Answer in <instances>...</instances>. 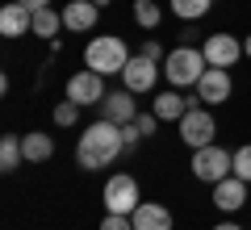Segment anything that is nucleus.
<instances>
[{
  "instance_id": "nucleus-24",
  "label": "nucleus",
  "mask_w": 251,
  "mask_h": 230,
  "mask_svg": "<svg viewBox=\"0 0 251 230\" xmlns=\"http://www.w3.org/2000/svg\"><path fill=\"white\" fill-rule=\"evenodd\" d=\"M100 230H134V222H130V213H105Z\"/></svg>"
},
{
  "instance_id": "nucleus-7",
  "label": "nucleus",
  "mask_w": 251,
  "mask_h": 230,
  "mask_svg": "<svg viewBox=\"0 0 251 230\" xmlns=\"http://www.w3.org/2000/svg\"><path fill=\"white\" fill-rule=\"evenodd\" d=\"M109 92H105V76L100 71H92V67H84V71H75L72 80H67V101H75V105H100Z\"/></svg>"
},
{
  "instance_id": "nucleus-8",
  "label": "nucleus",
  "mask_w": 251,
  "mask_h": 230,
  "mask_svg": "<svg viewBox=\"0 0 251 230\" xmlns=\"http://www.w3.org/2000/svg\"><path fill=\"white\" fill-rule=\"evenodd\" d=\"M230 92H234V84H230L226 67H205V76L197 80V101H205V105H226Z\"/></svg>"
},
{
  "instance_id": "nucleus-31",
  "label": "nucleus",
  "mask_w": 251,
  "mask_h": 230,
  "mask_svg": "<svg viewBox=\"0 0 251 230\" xmlns=\"http://www.w3.org/2000/svg\"><path fill=\"white\" fill-rule=\"evenodd\" d=\"M92 4H97V9H105V4H109V0H92Z\"/></svg>"
},
{
  "instance_id": "nucleus-20",
  "label": "nucleus",
  "mask_w": 251,
  "mask_h": 230,
  "mask_svg": "<svg viewBox=\"0 0 251 230\" xmlns=\"http://www.w3.org/2000/svg\"><path fill=\"white\" fill-rule=\"evenodd\" d=\"M209 4H214V0H172V13L184 17V21H197V17L209 13Z\"/></svg>"
},
{
  "instance_id": "nucleus-15",
  "label": "nucleus",
  "mask_w": 251,
  "mask_h": 230,
  "mask_svg": "<svg viewBox=\"0 0 251 230\" xmlns=\"http://www.w3.org/2000/svg\"><path fill=\"white\" fill-rule=\"evenodd\" d=\"M97 17H100V9L92 0H72V4L63 9V26L75 29V34H88V29L97 26Z\"/></svg>"
},
{
  "instance_id": "nucleus-9",
  "label": "nucleus",
  "mask_w": 251,
  "mask_h": 230,
  "mask_svg": "<svg viewBox=\"0 0 251 230\" xmlns=\"http://www.w3.org/2000/svg\"><path fill=\"white\" fill-rule=\"evenodd\" d=\"M201 51H205L209 67H234L239 54H243V42H239V38H230V34H209Z\"/></svg>"
},
{
  "instance_id": "nucleus-14",
  "label": "nucleus",
  "mask_w": 251,
  "mask_h": 230,
  "mask_svg": "<svg viewBox=\"0 0 251 230\" xmlns=\"http://www.w3.org/2000/svg\"><path fill=\"white\" fill-rule=\"evenodd\" d=\"M134 230H172V209L159 201H143L134 213H130Z\"/></svg>"
},
{
  "instance_id": "nucleus-10",
  "label": "nucleus",
  "mask_w": 251,
  "mask_h": 230,
  "mask_svg": "<svg viewBox=\"0 0 251 230\" xmlns=\"http://www.w3.org/2000/svg\"><path fill=\"white\" fill-rule=\"evenodd\" d=\"M122 80H126L130 92H151L155 80H159V67H155V59H147V54H134V59L126 63Z\"/></svg>"
},
{
  "instance_id": "nucleus-21",
  "label": "nucleus",
  "mask_w": 251,
  "mask_h": 230,
  "mask_svg": "<svg viewBox=\"0 0 251 230\" xmlns=\"http://www.w3.org/2000/svg\"><path fill=\"white\" fill-rule=\"evenodd\" d=\"M134 21L143 29H155L159 26V4H155V0H134Z\"/></svg>"
},
{
  "instance_id": "nucleus-23",
  "label": "nucleus",
  "mask_w": 251,
  "mask_h": 230,
  "mask_svg": "<svg viewBox=\"0 0 251 230\" xmlns=\"http://www.w3.org/2000/svg\"><path fill=\"white\" fill-rule=\"evenodd\" d=\"M75 117H80V105L75 101H59L54 105V122L59 126H75Z\"/></svg>"
},
{
  "instance_id": "nucleus-30",
  "label": "nucleus",
  "mask_w": 251,
  "mask_h": 230,
  "mask_svg": "<svg viewBox=\"0 0 251 230\" xmlns=\"http://www.w3.org/2000/svg\"><path fill=\"white\" fill-rule=\"evenodd\" d=\"M243 54H251V34H247V42H243Z\"/></svg>"
},
{
  "instance_id": "nucleus-19",
  "label": "nucleus",
  "mask_w": 251,
  "mask_h": 230,
  "mask_svg": "<svg viewBox=\"0 0 251 230\" xmlns=\"http://www.w3.org/2000/svg\"><path fill=\"white\" fill-rule=\"evenodd\" d=\"M59 21H63V13H54V9H38V13H34V34L46 38V42H54V34H59Z\"/></svg>"
},
{
  "instance_id": "nucleus-16",
  "label": "nucleus",
  "mask_w": 251,
  "mask_h": 230,
  "mask_svg": "<svg viewBox=\"0 0 251 230\" xmlns=\"http://www.w3.org/2000/svg\"><path fill=\"white\" fill-rule=\"evenodd\" d=\"M21 147H25V163H46L54 155V138H50V134H42V130L21 134Z\"/></svg>"
},
{
  "instance_id": "nucleus-26",
  "label": "nucleus",
  "mask_w": 251,
  "mask_h": 230,
  "mask_svg": "<svg viewBox=\"0 0 251 230\" xmlns=\"http://www.w3.org/2000/svg\"><path fill=\"white\" fill-rule=\"evenodd\" d=\"M122 134H126V147H134V142L143 138V134H138V126H134V122H130V126H122Z\"/></svg>"
},
{
  "instance_id": "nucleus-5",
  "label": "nucleus",
  "mask_w": 251,
  "mask_h": 230,
  "mask_svg": "<svg viewBox=\"0 0 251 230\" xmlns=\"http://www.w3.org/2000/svg\"><path fill=\"white\" fill-rule=\"evenodd\" d=\"M138 205H143V197H138V180L130 172H117V176L105 180V209L109 213H134Z\"/></svg>"
},
{
  "instance_id": "nucleus-4",
  "label": "nucleus",
  "mask_w": 251,
  "mask_h": 230,
  "mask_svg": "<svg viewBox=\"0 0 251 230\" xmlns=\"http://www.w3.org/2000/svg\"><path fill=\"white\" fill-rule=\"evenodd\" d=\"M193 176L205 180V184H218V180L234 176V151L218 147V142H209V147L193 151Z\"/></svg>"
},
{
  "instance_id": "nucleus-22",
  "label": "nucleus",
  "mask_w": 251,
  "mask_h": 230,
  "mask_svg": "<svg viewBox=\"0 0 251 230\" xmlns=\"http://www.w3.org/2000/svg\"><path fill=\"white\" fill-rule=\"evenodd\" d=\"M234 176H239V180H247V184H251V142H247V147H239V151H234Z\"/></svg>"
},
{
  "instance_id": "nucleus-29",
  "label": "nucleus",
  "mask_w": 251,
  "mask_h": 230,
  "mask_svg": "<svg viewBox=\"0 0 251 230\" xmlns=\"http://www.w3.org/2000/svg\"><path fill=\"white\" fill-rule=\"evenodd\" d=\"M214 230H243V226H234V222H218Z\"/></svg>"
},
{
  "instance_id": "nucleus-2",
  "label": "nucleus",
  "mask_w": 251,
  "mask_h": 230,
  "mask_svg": "<svg viewBox=\"0 0 251 230\" xmlns=\"http://www.w3.org/2000/svg\"><path fill=\"white\" fill-rule=\"evenodd\" d=\"M205 67H209V59L197 46H176V51L163 59V76H168L176 88H197V80L205 76Z\"/></svg>"
},
{
  "instance_id": "nucleus-12",
  "label": "nucleus",
  "mask_w": 251,
  "mask_h": 230,
  "mask_svg": "<svg viewBox=\"0 0 251 230\" xmlns=\"http://www.w3.org/2000/svg\"><path fill=\"white\" fill-rule=\"evenodd\" d=\"M100 113H105L109 122H117V126H130V122L138 117L134 92H130V88H122V92H109V97L100 101Z\"/></svg>"
},
{
  "instance_id": "nucleus-28",
  "label": "nucleus",
  "mask_w": 251,
  "mask_h": 230,
  "mask_svg": "<svg viewBox=\"0 0 251 230\" xmlns=\"http://www.w3.org/2000/svg\"><path fill=\"white\" fill-rule=\"evenodd\" d=\"M21 4H25L29 13H38V9H50V0H21Z\"/></svg>"
},
{
  "instance_id": "nucleus-17",
  "label": "nucleus",
  "mask_w": 251,
  "mask_h": 230,
  "mask_svg": "<svg viewBox=\"0 0 251 230\" xmlns=\"http://www.w3.org/2000/svg\"><path fill=\"white\" fill-rule=\"evenodd\" d=\"M159 122H180V117L188 113V101L180 97V92H159V101H155V109H151Z\"/></svg>"
},
{
  "instance_id": "nucleus-11",
  "label": "nucleus",
  "mask_w": 251,
  "mask_h": 230,
  "mask_svg": "<svg viewBox=\"0 0 251 230\" xmlns=\"http://www.w3.org/2000/svg\"><path fill=\"white\" fill-rule=\"evenodd\" d=\"M0 34H4V38L34 34V13H29L21 0H9V4L0 9Z\"/></svg>"
},
{
  "instance_id": "nucleus-25",
  "label": "nucleus",
  "mask_w": 251,
  "mask_h": 230,
  "mask_svg": "<svg viewBox=\"0 0 251 230\" xmlns=\"http://www.w3.org/2000/svg\"><path fill=\"white\" fill-rule=\"evenodd\" d=\"M155 122H159L155 113H138V117H134V126H138V134H143V138H147V134H155Z\"/></svg>"
},
{
  "instance_id": "nucleus-1",
  "label": "nucleus",
  "mask_w": 251,
  "mask_h": 230,
  "mask_svg": "<svg viewBox=\"0 0 251 230\" xmlns=\"http://www.w3.org/2000/svg\"><path fill=\"white\" fill-rule=\"evenodd\" d=\"M126 147V134L117 122H109V117H100V122H92L88 130L80 134V147H75V163H80L84 172H100L109 168V163L122 155Z\"/></svg>"
},
{
  "instance_id": "nucleus-3",
  "label": "nucleus",
  "mask_w": 251,
  "mask_h": 230,
  "mask_svg": "<svg viewBox=\"0 0 251 230\" xmlns=\"http://www.w3.org/2000/svg\"><path fill=\"white\" fill-rule=\"evenodd\" d=\"M130 59H134V54L126 51V42H122V38H113V34L92 38L88 51H84V63H88L92 71H100V76H122Z\"/></svg>"
},
{
  "instance_id": "nucleus-6",
  "label": "nucleus",
  "mask_w": 251,
  "mask_h": 230,
  "mask_svg": "<svg viewBox=\"0 0 251 230\" xmlns=\"http://www.w3.org/2000/svg\"><path fill=\"white\" fill-rule=\"evenodd\" d=\"M214 134H218V122L205 113V109H193V105H188V113L180 117V138H184V147L201 151V147L214 142Z\"/></svg>"
},
{
  "instance_id": "nucleus-18",
  "label": "nucleus",
  "mask_w": 251,
  "mask_h": 230,
  "mask_svg": "<svg viewBox=\"0 0 251 230\" xmlns=\"http://www.w3.org/2000/svg\"><path fill=\"white\" fill-rule=\"evenodd\" d=\"M21 163H25L21 134H4V138H0V172H17Z\"/></svg>"
},
{
  "instance_id": "nucleus-13",
  "label": "nucleus",
  "mask_w": 251,
  "mask_h": 230,
  "mask_svg": "<svg viewBox=\"0 0 251 230\" xmlns=\"http://www.w3.org/2000/svg\"><path fill=\"white\" fill-rule=\"evenodd\" d=\"M243 201H247V180L226 176V180H218V184H214V205H218L222 213L243 209Z\"/></svg>"
},
{
  "instance_id": "nucleus-27",
  "label": "nucleus",
  "mask_w": 251,
  "mask_h": 230,
  "mask_svg": "<svg viewBox=\"0 0 251 230\" xmlns=\"http://www.w3.org/2000/svg\"><path fill=\"white\" fill-rule=\"evenodd\" d=\"M138 54H147V59H155V63H159V54H163V51H159V42H155V38H151V42H147V46H143V51H138Z\"/></svg>"
}]
</instances>
